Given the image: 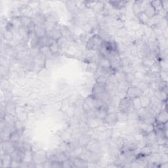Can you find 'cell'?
Instances as JSON below:
<instances>
[{
	"label": "cell",
	"mask_w": 168,
	"mask_h": 168,
	"mask_svg": "<svg viewBox=\"0 0 168 168\" xmlns=\"http://www.w3.org/2000/svg\"><path fill=\"white\" fill-rule=\"evenodd\" d=\"M118 110L120 112L128 114L132 112L135 111V109L133 106V100L125 96L121 99L118 105Z\"/></svg>",
	"instance_id": "6da1fadb"
},
{
	"label": "cell",
	"mask_w": 168,
	"mask_h": 168,
	"mask_svg": "<svg viewBox=\"0 0 168 168\" xmlns=\"http://www.w3.org/2000/svg\"><path fill=\"white\" fill-rule=\"evenodd\" d=\"M102 43V39L98 34H95L88 39L86 43V47L89 51H99Z\"/></svg>",
	"instance_id": "7a4b0ae2"
},
{
	"label": "cell",
	"mask_w": 168,
	"mask_h": 168,
	"mask_svg": "<svg viewBox=\"0 0 168 168\" xmlns=\"http://www.w3.org/2000/svg\"><path fill=\"white\" fill-rule=\"evenodd\" d=\"M106 91V83H101L95 82L94 86H93L91 95L94 96L95 98L98 99L103 94H105Z\"/></svg>",
	"instance_id": "3957f363"
},
{
	"label": "cell",
	"mask_w": 168,
	"mask_h": 168,
	"mask_svg": "<svg viewBox=\"0 0 168 168\" xmlns=\"http://www.w3.org/2000/svg\"><path fill=\"white\" fill-rule=\"evenodd\" d=\"M143 93H144L137 86H131L130 87H128L126 90V96H127V97L130 98L131 99H134L140 97V96Z\"/></svg>",
	"instance_id": "277c9868"
},
{
	"label": "cell",
	"mask_w": 168,
	"mask_h": 168,
	"mask_svg": "<svg viewBox=\"0 0 168 168\" xmlns=\"http://www.w3.org/2000/svg\"><path fill=\"white\" fill-rule=\"evenodd\" d=\"M86 148L92 153H100L101 149L99 142L94 139H90Z\"/></svg>",
	"instance_id": "5b68a950"
},
{
	"label": "cell",
	"mask_w": 168,
	"mask_h": 168,
	"mask_svg": "<svg viewBox=\"0 0 168 168\" xmlns=\"http://www.w3.org/2000/svg\"><path fill=\"white\" fill-rule=\"evenodd\" d=\"M2 150L5 152V154L11 155L12 152L15 150V143H12L9 140L4 141L2 142Z\"/></svg>",
	"instance_id": "8992f818"
},
{
	"label": "cell",
	"mask_w": 168,
	"mask_h": 168,
	"mask_svg": "<svg viewBox=\"0 0 168 168\" xmlns=\"http://www.w3.org/2000/svg\"><path fill=\"white\" fill-rule=\"evenodd\" d=\"M167 113L166 110H161V111L158 112L156 117H155V122L156 124H164L166 123H167Z\"/></svg>",
	"instance_id": "52a82bcc"
},
{
	"label": "cell",
	"mask_w": 168,
	"mask_h": 168,
	"mask_svg": "<svg viewBox=\"0 0 168 168\" xmlns=\"http://www.w3.org/2000/svg\"><path fill=\"white\" fill-rule=\"evenodd\" d=\"M118 121V114L116 112H108L103 121L108 125H114Z\"/></svg>",
	"instance_id": "ba28073f"
},
{
	"label": "cell",
	"mask_w": 168,
	"mask_h": 168,
	"mask_svg": "<svg viewBox=\"0 0 168 168\" xmlns=\"http://www.w3.org/2000/svg\"><path fill=\"white\" fill-rule=\"evenodd\" d=\"M47 34L50 36L55 42H58L62 37L60 28L57 27H55L51 31L47 32Z\"/></svg>",
	"instance_id": "9c48e42d"
},
{
	"label": "cell",
	"mask_w": 168,
	"mask_h": 168,
	"mask_svg": "<svg viewBox=\"0 0 168 168\" xmlns=\"http://www.w3.org/2000/svg\"><path fill=\"white\" fill-rule=\"evenodd\" d=\"M72 159L74 167H89L88 161L83 160L80 156L70 158Z\"/></svg>",
	"instance_id": "30bf717a"
},
{
	"label": "cell",
	"mask_w": 168,
	"mask_h": 168,
	"mask_svg": "<svg viewBox=\"0 0 168 168\" xmlns=\"http://www.w3.org/2000/svg\"><path fill=\"white\" fill-rule=\"evenodd\" d=\"M141 108H148L151 105V97L145 93L139 97Z\"/></svg>",
	"instance_id": "8fae6325"
},
{
	"label": "cell",
	"mask_w": 168,
	"mask_h": 168,
	"mask_svg": "<svg viewBox=\"0 0 168 168\" xmlns=\"http://www.w3.org/2000/svg\"><path fill=\"white\" fill-rule=\"evenodd\" d=\"M34 34L39 38L46 36L47 35V30L44 25H36L34 28Z\"/></svg>",
	"instance_id": "7c38bea8"
},
{
	"label": "cell",
	"mask_w": 168,
	"mask_h": 168,
	"mask_svg": "<svg viewBox=\"0 0 168 168\" xmlns=\"http://www.w3.org/2000/svg\"><path fill=\"white\" fill-rule=\"evenodd\" d=\"M143 12L150 19L154 17H155L157 15V12H156V10L154 9V8L152 7V5L150 3V2H149V3L148 4V5L146 6V7L145 9Z\"/></svg>",
	"instance_id": "4fadbf2b"
},
{
	"label": "cell",
	"mask_w": 168,
	"mask_h": 168,
	"mask_svg": "<svg viewBox=\"0 0 168 168\" xmlns=\"http://www.w3.org/2000/svg\"><path fill=\"white\" fill-rule=\"evenodd\" d=\"M21 132L17 130H15L10 133L9 141L13 143H17L21 141Z\"/></svg>",
	"instance_id": "5bb4252c"
},
{
	"label": "cell",
	"mask_w": 168,
	"mask_h": 168,
	"mask_svg": "<svg viewBox=\"0 0 168 168\" xmlns=\"http://www.w3.org/2000/svg\"><path fill=\"white\" fill-rule=\"evenodd\" d=\"M137 17L138 18V20L141 24H143V25H147L149 24L151 19L147 17L144 12H140Z\"/></svg>",
	"instance_id": "9a60e30c"
},
{
	"label": "cell",
	"mask_w": 168,
	"mask_h": 168,
	"mask_svg": "<svg viewBox=\"0 0 168 168\" xmlns=\"http://www.w3.org/2000/svg\"><path fill=\"white\" fill-rule=\"evenodd\" d=\"M108 3L111 5V7L115 9L120 10L124 8L127 2H109Z\"/></svg>",
	"instance_id": "2e32d148"
},
{
	"label": "cell",
	"mask_w": 168,
	"mask_h": 168,
	"mask_svg": "<svg viewBox=\"0 0 168 168\" xmlns=\"http://www.w3.org/2000/svg\"><path fill=\"white\" fill-rule=\"evenodd\" d=\"M59 28L61 30L62 37L69 40V38L71 37V36H72V32H71L69 28L67 27V26L62 25L59 27Z\"/></svg>",
	"instance_id": "e0dca14e"
},
{
	"label": "cell",
	"mask_w": 168,
	"mask_h": 168,
	"mask_svg": "<svg viewBox=\"0 0 168 168\" xmlns=\"http://www.w3.org/2000/svg\"><path fill=\"white\" fill-rule=\"evenodd\" d=\"M40 53H42L45 57H46V59H50L53 57V54L51 53V51L49 47L47 46H43L40 48Z\"/></svg>",
	"instance_id": "ac0fdd59"
},
{
	"label": "cell",
	"mask_w": 168,
	"mask_h": 168,
	"mask_svg": "<svg viewBox=\"0 0 168 168\" xmlns=\"http://www.w3.org/2000/svg\"><path fill=\"white\" fill-rule=\"evenodd\" d=\"M89 141H90V139L88 137V136H87V135H83L78 139V145L82 147H84V146L86 147Z\"/></svg>",
	"instance_id": "d6986e66"
},
{
	"label": "cell",
	"mask_w": 168,
	"mask_h": 168,
	"mask_svg": "<svg viewBox=\"0 0 168 168\" xmlns=\"http://www.w3.org/2000/svg\"><path fill=\"white\" fill-rule=\"evenodd\" d=\"M140 154H142V155H143V156H149L150 154H152L151 145L146 144L143 148H141V151Z\"/></svg>",
	"instance_id": "ffe728a7"
},
{
	"label": "cell",
	"mask_w": 168,
	"mask_h": 168,
	"mask_svg": "<svg viewBox=\"0 0 168 168\" xmlns=\"http://www.w3.org/2000/svg\"><path fill=\"white\" fill-rule=\"evenodd\" d=\"M150 3L152 5V6L154 8V9L156 10L157 14L160 11H161L163 9L161 1H153V2H151Z\"/></svg>",
	"instance_id": "44dd1931"
},
{
	"label": "cell",
	"mask_w": 168,
	"mask_h": 168,
	"mask_svg": "<svg viewBox=\"0 0 168 168\" xmlns=\"http://www.w3.org/2000/svg\"><path fill=\"white\" fill-rule=\"evenodd\" d=\"M137 87H139L143 93H145L147 89H149V84L145 81H139Z\"/></svg>",
	"instance_id": "7402d4cb"
},
{
	"label": "cell",
	"mask_w": 168,
	"mask_h": 168,
	"mask_svg": "<svg viewBox=\"0 0 168 168\" xmlns=\"http://www.w3.org/2000/svg\"><path fill=\"white\" fill-rule=\"evenodd\" d=\"M49 47L51 51V53H52L53 55L59 53V51L61 49L59 45L57 42H55L51 44Z\"/></svg>",
	"instance_id": "603a6c76"
},
{
	"label": "cell",
	"mask_w": 168,
	"mask_h": 168,
	"mask_svg": "<svg viewBox=\"0 0 168 168\" xmlns=\"http://www.w3.org/2000/svg\"><path fill=\"white\" fill-rule=\"evenodd\" d=\"M3 37H4V38L6 40L10 42V41L13 40L14 34L12 33L11 31L5 30V32H4V33H3Z\"/></svg>",
	"instance_id": "cb8c5ba5"
},
{
	"label": "cell",
	"mask_w": 168,
	"mask_h": 168,
	"mask_svg": "<svg viewBox=\"0 0 168 168\" xmlns=\"http://www.w3.org/2000/svg\"><path fill=\"white\" fill-rule=\"evenodd\" d=\"M67 7L70 12H74L77 9V5L74 2H67Z\"/></svg>",
	"instance_id": "d4e9b609"
},
{
	"label": "cell",
	"mask_w": 168,
	"mask_h": 168,
	"mask_svg": "<svg viewBox=\"0 0 168 168\" xmlns=\"http://www.w3.org/2000/svg\"><path fill=\"white\" fill-rule=\"evenodd\" d=\"M109 81L108 80V77L106 76H98L96 77V82H98V83H107V82Z\"/></svg>",
	"instance_id": "484cf974"
}]
</instances>
